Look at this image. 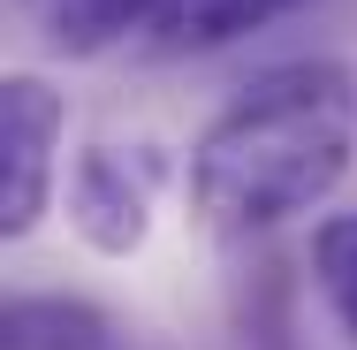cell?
<instances>
[{
	"label": "cell",
	"instance_id": "5b68a950",
	"mask_svg": "<svg viewBox=\"0 0 357 350\" xmlns=\"http://www.w3.org/2000/svg\"><path fill=\"white\" fill-rule=\"evenodd\" d=\"M289 0H160V15L144 23L137 61H190V54H220L243 31L274 23Z\"/></svg>",
	"mask_w": 357,
	"mask_h": 350
},
{
	"label": "cell",
	"instance_id": "8992f818",
	"mask_svg": "<svg viewBox=\"0 0 357 350\" xmlns=\"http://www.w3.org/2000/svg\"><path fill=\"white\" fill-rule=\"evenodd\" d=\"M0 350H144L114 312H99L91 297H8Z\"/></svg>",
	"mask_w": 357,
	"mask_h": 350
},
{
	"label": "cell",
	"instance_id": "6da1fadb",
	"mask_svg": "<svg viewBox=\"0 0 357 350\" xmlns=\"http://www.w3.org/2000/svg\"><path fill=\"white\" fill-rule=\"evenodd\" d=\"M357 160V69L304 54L259 69L190 145V213L220 236H259L327 206Z\"/></svg>",
	"mask_w": 357,
	"mask_h": 350
},
{
	"label": "cell",
	"instance_id": "3957f363",
	"mask_svg": "<svg viewBox=\"0 0 357 350\" xmlns=\"http://www.w3.org/2000/svg\"><path fill=\"white\" fill-rule=\"evenodd\" d=\"M167 160L152 145H84L69 168V221L99 259H130L152 236V198H160Z\"/></svg>",
	"mask_w": 357,
	"mask_h": 350
},
{
	"label": "cell",
	"instance_id": "277c9868",
	"mask_svg": "<svg viewBox=\"0 0 357 350\" xmlns=\"http://www.w3.org/2000/svg\"><path fill=\"white\" fill-rule=\"evenodd\" d=\"M31 38L46 54H69V61H99L114 46H137L144 23L160 15V0H15Z\"/></svg>",
	"mask_w": 357,
	"mask_h": 350
},
{
	"label": "cell",
	"instance_id": "7a4b0ae2",
	"mask_svg": "<svg viewBox=\"0 0 357 350\" xmlns=\"http://www.w3.org/2000/svg\"><path fill=\"white\" fill-rule=\"evenodd\" d=\"M61 92L46 76L15 69L0 84V236H31L61 183Z\"/></svg>",
	"mask_w": 357,
	"mask_h": 350
},
{
	"label": "cell",
	"instance_id": "52a82bcc",
	"mask_svg": "<svg viewBox=\"0 0 357 350\" xmlns=\"http://www.w3.org/2000/svg\"><path fill=\"white\" fill-rule=\"evenodd\" d=\"M312 289L335 312V328L357 343V213L319 221V236H312Z\"/></svg>",
	"mask_w": 357,
	"mask_h": 350
}]
</instances>
